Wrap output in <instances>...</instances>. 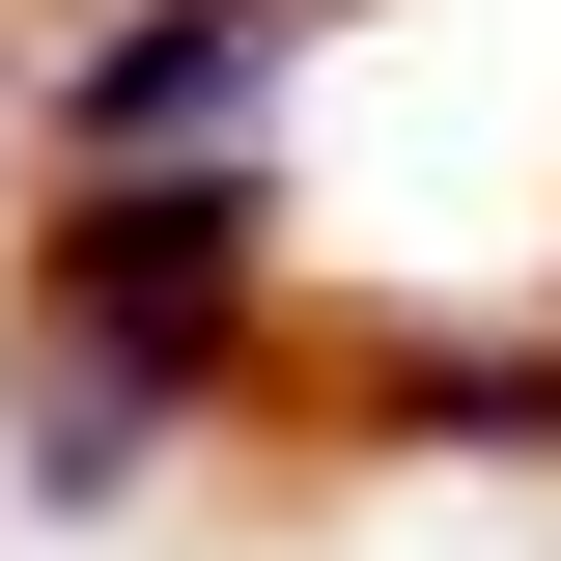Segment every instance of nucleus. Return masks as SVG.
Returning <instances> with one entry per match:
<instances>
[{
    "label": "nucleus",
    "instance_id": "obj_1",
    "mask_svg": "<svg viewBox=\"0 0 561 561\" xmlns=\"http://www.w3.org/2000/svg\"><path fill=\"white\" fill-rule=\"evenodd\" d=\"M0 337H28V505H57V534L140 505L225 421V365H253V169H57Z\"/></svg>",
    "mask_w": 561,
    "mask_h": 561
},
{
    "label": "nucleus",
    "instance_id": "obj_2",
    "mask_svg": "<svg viewBox=\"0 0 561 561\" xmlns=\"http://www.w3.org/2000/svg\"><path fill=\"white\" fill-rule=\"evenodd\" d=\"M253 84H280V0H140L57 57V169H253Z\"/></svg>",
    "mask_w": 561,
    "mask_h": 561
}]
</instances>
